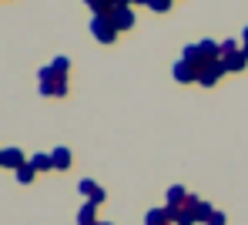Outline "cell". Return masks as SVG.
Returning <instances> with one entry per match:
<instances>
[{
  "mask_svg": "<svg viewBox=\"0 0 248 225\" xmlns=\"http://www.w3.org/2000/svg\"><path fill=\"white\" fill-rule=\"evenodd\" d=\"M50 161H54V172H67V168H71V161H74V155H71V148L57 145V148L50 151Z\"/></svg>",
  "mask_w": 248,
  "mask_h": 225,
  "instance_id": "8992f818",
  "label": "cell"
},
{
  "mask_svg": "<svg viewBox=\"0 0 248 225\" xmlns=\"http://www.w3.org/2000/svg\"><path fill=\"white\" fill-rule=\"evenodd\" d=\"M144 225H174V222H171V212L168 209H151L144 215Z\"/></svg>",
  "mask_w": 248,
  "mask_h": 225,
  "instance_id": "8fae6325",
  "label": "cell"
},
{
  "mask_svg": "<svg viewBox=\"0 0 248 225\" xmlns=\"http://www.w3.org/2000/svg\"><path fill=\"white\" fill-rule=\"evenodd\" d=\"M171 74H174V81H178V84H191V81H198V67H195V64H188V61H178Z\"/></svg>",
  "mask_w": 248,
  "mask_h": 225,
  "instance_id": "5b68a950",
  "label": "cell"
},
{
  "mask_svg": "<svg viewBox=\"0 0 248 225\" xmlns=\"http://www.w3.org/2000/svg\"><path fill=\"white\" fill-rule=\"evenodd\" d=\"M94 188H97V185H94L91 178H81V185H78V192H81V195H87V198L94 195Z\"/></svg>",
  "mask_w": 248,
  "mask_h": 225,
  "instance_id": "ac0fdd59",
  "label": "cell"
},
{
  "mask_svg": "<svg viewBox=\"0 0 248 225\" xmlns=\"http://www.w3.org/2000/svg\"><path fill=\"white\" fill-rule=\"evenodd\" d=\"M148 10H155V14H168V10H171V0H148Z\"/></svg>",
  "mask_w": 248,
  "mask_h": 225,
  "instance_id": "2e32d148",
  "label": "cell"
},
{
  "mask_svg": "<svg viewBox=\"0 0 248 225\" xmlns=\"http://www.w3.org/2000/svg\"><path fill=\"white\" fill-rule=\"evenodd\" d=\"M235 50H242L235 37H228V41H221V57H228V54H235Z\"/></svg>",
  "mask_w": 248,
  "mask_h": 225,
  "instance_id": "e0dca14e",
  "label": "cell"
},
{
  "mask_svg": "<svg viewBox=\"0 0 248 225\" xmlns=\"http://www.w3.org/2000/svg\"><path fill=\"white\" fill-rule=\"evenodd\" d=\"M104 198H108V192H104V188H101V185H97V188H94V195H91V198H87V202H91V205H101V202H104Z\"/></svg>",
  "mask_w": 248,
  "mask_h": 225,
  "instance_id": "d6986e66",
  "label": "cell"
},
{
  "mask_svg": "<svg viewBox=\"0 0 248 225\" xmlns=\"http://www.w3.org/2000/svg\"><path fill=\"white\" fill-rule=\"evenodd\" d=\"M242 44H248V27H245V31H242Z\"/></svg>",
  "mask_w": 248,
  "mask_h": 225,
  "instance_id": "44dd1931",
  "label": "cell"
},
{
  "mask_svg": "<svg viewBox=\"0 0 248 225\" xmlns=\"http://www.w3.org/2000/svg\"><path fill=\"white\" fill-rule=\"evenodd\" d=\"M111 20H114L118 34H121V31H134V10H131V7H118V10L111 14Z\"/></svg>",
  "mask_w": 248,
  "mask_h": 225,
  "instance_id": "52a82bcc",
  "label": "cell"
},
{
  "mask_svg": "<svg viewBox=\"0 0 248 225\" xmlns=\"http://www.w3.org/2000/svg\"><path fill=\"white\" fill-rule=\"evenodd\" d=\"M34 175H37V168H34V165L27 161V165H24V168L17 172V181H20V185H31V181H34Z\"/></svg>",
  "mask_w": 248,
  "mask_h": 225,
  "instance_id": "9a60e30c",
  "label": "cell"
},
{
  "mask_svg": "<svg viewBox=\"0 0 248 225\" xmlns=\"http://www.w3.org/2000/svg\"><path fill=\"white\" fill-rule=\"evenodd\" d=\"M221 74H225V64H221V61H215V64H208L205 71L198 74V84H202V88H215V84L221 81Z\"/></svg>",
  "mask_w": 248,
  "mask_h": 225,
  "instance_id": "277c9868",
  "label": "cell"
},
{
  "mask_svg": "<svg viewBox=\"0 0 248 225\" xmlns=\"http://www.w3.org/2000/svg\"><path fill=\"white\" fill-rule=\"evenodd\" d=\"M67 57H54L47 67H41V84L44 81H67Z\"/></svg>",
  "mask_w": 248,
  "mask_h": 225,
  "instance_id": "3957f363",
  "label": "cell"
},
{
  "mask_svg": "<svg viewBox=\"0 0 248 225\" xmlns=\"http://www.w3.org/2000/svg\"><path fill=\"white\" fill-rule=\"evenodd\" d=\"M208 225H225V212H215V215L208 219Z\"/></svg>",
  "mask_w": 248,
  "mask_h": 225,
  "instance_id": "ffe728a7",
  "label": "cell"
},
{
  "mask_svg": "<svg viewBox=\"0 0 248 225\" xmlns=\"http://www.w3.org/2000/svg\"><path fill=\"white\" fill-rule=\"evenodd\" d=\"M242 50H245V57H248V44H242Z\"/></svg>",
  "mask_w": 248,
  "mask_h": 225,
  "instance_id": "7402d4cb",
  "label": "cell"
},
{
  "mask_svg": "<svg viewBox=\"0 0 248 225\" xmlns=\"http://www.w3.org/2000/svg\"><path fill=\"white\" fill-rule=\"evenodd\" d=\"M24 165H27V158H24V151H20V148H3V168L20 172Z\"/></svg>",
  "mask_w": 248,
  "mask_h": 225,
  "instance_id": "ba28073f",
  "label": "cell"
},
{
  "mask_svg": "<svg viewBox=\"0 0 248 225\" xmlns=\"http://www.w3.org/2000/svg\"><path fill=\"white\" fill-rule=\"evenodd\" d=\"M31 165H34L37 172H54V161H50V155H44V151H37V155L31 158Z\"/></svg>",
  "mask_w": 248,
  "mask_h": 225,
  "instance_id": "5bb4252c",
  "label": "cell"
},
{
  "mask_svg": "<svg viewBox=\"0 0 248 225\" xmlns=\"http://www.w3.org/2000/svg\"><path fill=\"white\" fill-rule=\"evenodd\" d=\"M97 225H111V222H97Z\"/></svg>",
  "mask_w": 248,
  "mask_h": 225,
  "instance_id": "cb8c5ba5",
  "label": "cell"
},
{
  "mask_svg": "<svg viewBox=\"0 0 248 225\" xmlns=\"http://www.w3.org/2000/svg\"><path fill=\"white\" fill-rule=\"evenodd\" d=\"M168 205L165 209H178V205H185V198H188V192H185V188H181V185H171V188H168Z\"/></svg>",
  "mask_w": 248,
  "mask_h": 225,
  "instance_id": "7c38bea8",
  "label": "cell"
},
{
  "mask_svg": "<svg viewBox=\"0 0 248 225\" xmlns=\"http://www.w3.org/2000/svg\"><path fill=\"white\" fill-rule=\"evenodd\" d=\"M41 94L44 97H64V94H67V81H44Z\"/></svg>",
  "mask_w": 248,
  "mask_h": 225,
  "instance_id": "30bf717a",
  "label": "cell"
},
{
  "mask_svg": "<svg viewBox=\"0 0 248 225\" xmlns=\"http://www.w3.org/2000/svg\"><path fill=\"white\" fill-rule=\"evenodd\" d=\"M0 165H3V148H0Z\"/></svg>",
  "mask_w": 248,
  "mask_h": 225,
  "instance_id": "603a6c76",
  "label": "cell"
},
{
  "mask_svg": "<svg viewBox=\"0 0 248 225\" xmlns=\"http://www.w3.org/2000/svg\"><path fill=\"white\" fill-rule=\"evenodd\" d=\"M78 225H97V205H81V212H78Z\"/></svg>",
  "mask_w": 248,
  "mask_h": 225,
  "instance_id": "4fadbf2b",
  "label": "cell"
},
{
  "mask_svg": "<svg viewBox=\"0 0 248 225\" xmlns=\"http://www.w3.org/2000/svg\"><path fill=\"white\" fill-rule=\"evenodd\" d=\"M198 205H202V198L188 195V198H185V205L168 209V212H171V222H174V225H195V222H198Z\"/></svg>",
  "mask_w": 248,
  "mask_h": 225,
  "instance_id": "6da1fadb",
  "label": "cell"
},
{
  "mask_svg": "<svg viewBox=\"0 0 248 225\" xmlns=\"http://www.w3.org/2000/svg\"><path fill=\"white\" fill-rule=\"evenodd\" d=\"M91 34H94L101 44H114V41H118V27H114L111 17H94V20H91Z\"/></svg>",
  "mask_w": 248,
  "mask_h": 225,
  "instance_id": "7a4b0ae2",
  "label": "cell"
},
{
  "mask_svg": "<svg viewBox=\"0 0 248 225\" xmlns=\"http://www.w3.org/2000/svg\"><path fill=\"white\" fill-rule=\"evenodd\" d=\"M221 64H225V71H245V67H248V57H245V50H235V54L221 57Z\"/></svg>",
  "mask_w": 248,
  "mask_h": 225,
  "instance_id": "9c48e42d",
  "label": "cell"
}]
</instances>
